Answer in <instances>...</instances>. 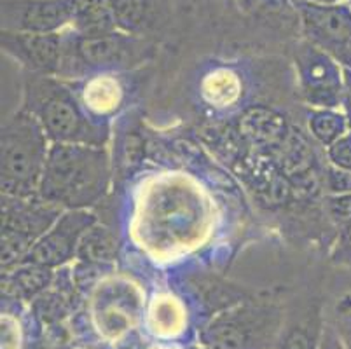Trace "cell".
I'll return each instance as SVG.
<instances>
[{
  "label": "cell",
  "instance_id": "cell-19",
  "mask_svg": "<svg viewBox=\"0 0 351 349\" xmlns=\"http://www.w3.org/2000/svg\"><path fill=\"white\" fill-rule=\"evenodd\" d=\"M276 349H315V342L304 328H292Z\"/></svg>",
  "mask_w": 351,
  "mask_h": 349
},
{
  "label": "cell",
  "instance_id": "cell-7",
  "mask_svg": "<svg viewBox=\"0 0 351 349\" xmlns=\"http://www.w3.org/2000/svg\"><path fill=\"white\" fill-rule=\"evenodd\" d=\"M299 82L306 101L315 108H336L344 100V79L336 60L311 43L295 54Z\"/></svg>",
  "mask_w": 351,
  "mask_h": 349
},
{
  "label": "cell",
  "instance_id": "cell-20",
  "mask_svg": "<svg viewBox=\"0 0 351 349\" xmlns=\"http://www.w3.org/2000/svg\"><path fill=\"white\" fill-rule=\"evenodd\" d=\"M328 189L336 192L337 196L341 194H351V171L341 169L337 166L328 171Z\"/></svg>",
  "mask_w": 351,
  "mask_h": 349
},
{
  "label": "cell",
  "instance_id": "cell-17",
  "mask_svg": "<svg viewBox=\"0 0 351 349\" xmlns=\"http://www.w3.org/2000/svg\"><path fill=\"white\" fill-rule=\"evenodd\" d=\"M328 159L337 168L351 171V133H346L343 139L328 147Z\"/></svg>",
  "mask_w": 351,
  "mask_h": 349
},
{
  "label": "cell",
  "instance_id": "cell-23",
  "mask_svg": "<svg viewBox=\"0 0 351 349\" xmlns=\"http://www.w3.org/2000/svg\"><path fill=\"white\" fill-rule=\"evenodd\" d=\"M344 104H346L348 114L351 117V70H348L346 77H344Z\"/></svg>",
  "mask_w": 351,
  "mask_h": 349
},
{
  "label": "cell",
  "instance_id": "cell-18",
  "mask_svg": "<svg viewBox=\"0 0 351 349\" xmlns=\"http://www.w3.org/2000/svg\"><path fill=\"white\" fill-rule=\"evenodd\" d=\"M332 219L339 222L341 226H351V194H341L332 197L328 204Z\"/></svg>",
  "mask_w": 351,
  "mask_h": 349
},
{
  "label": "cell",
  "instance_id": "cell-12",
  "mask_svg": "<svg viewBox=\"0 0 351 349\" xmlns=\"http://www.w3.org/2000/svg\"><path fill=\"white\" fill-rule=\"evenodd\" d=\"M72 27L81 37H98L117 32L108 0H73Z\"/></svg>",
  "mask_w": 351,
  "mask_h": 349
},
{
  "label": "cell",
  "instance_id": "cell-16",
  "mask_svg": "<svg viewBox=\"0 0 351 349\" xmlns=\"http://www.w3.org/2000/svg\"><path fill=\"white\" fill-rule=\"evenodd\" d=\"M308 123L313 136L325 147H330L348 133L346 115L334 108H313Z\"/></svg>",
  "mask_w": 351,
  "mask_h": 349
},
{
  "label": "cell",
  "instance_id": "cell-21",
  "mask_svg": "<svg viewBox=\"0 0 351 349\" xmlns=\"http://www.w3.org/2000/svg\"><path fill=\"white\" fill-rule=\"evenodd\" d=\"M337 252L341 258H351V226H344L339 234Z\"/></svg>",
  "mask_w": 351,
  "mask_h": 349
},
{
  "label": "cell",
  "instance_id": "cell-13",
  "mask_svg": "<svg viewBox=\"0 0 351 349\" xmlns=\"http://www.w3.org/2000/svg\"><path fill=\"white\" fill-rule=\"evenodd\" d=\"M119 243L107 226L95 222L82 234L75 257L86 265H107L117 258Z\"/></svg>",
  "mask_w": 351,
  "mask_h": 349
},
{
  "label": "cell",
  "instance_id": "cell-14",
  "mask_svg": "<svg viewBox=\"0 0 351 349\" xmlns=\"http://www.w3.org/2000/svg\"><path fill=\"white\" fill-rule=\"evenodd\" d=\"M51 269L32 262H21L11 269H5L2 281L5 292L20 297H34L49 285Z\"/></svg>",
  "mask_w": 351,
  "mask_h": 349
},
{
  "label": "cell",
  "instance_id": "cell-9",
  "mask_svg": "<svg viewBox=\"0 0 351 349\" xmlns=\"http://www.w3.org/2000/svg\"><path fill=\"white\" fill-rule=\"evenodd\" d=\"M302 25L311 44L351 65V12L344 8L302 4Z\"/></svg>",
  "mask_w": 351,
  "mask_h": 349
},
{
  "label": "cell",
  "instance_id": "cell-10",
  "mask_svg": "<svg viewBox=\"0 0 351 349\" xmlns=\"http://www.w3.org/2000/svg\"><path fill=\"white\" fill-rule=\"evenodd\" d=\"M73 0H11L5 2L2 16L5 30L56 34L73 21Z\"/></svg>",
  "mask_w": 351,
  "mask_h": 349
},
{
  "label": "cell",
  "instance_id": "cell-2",
  "mask_svg": "<svg viewBox=\"0 0 351 349\" xmlns=\"http://www.w3.org/2000/svg\"><path fill=\"white\" fill-rule=\"evenodd\" d=\"M25 108L37 117L53 143L104 147L108 124L93 117L73 91L49 75H32L25 91Z\"/></svg>",
  "mask_w": 351,
  "mask_h": 349
},
{
  "label": "cell",
  "instance_id": "cell-22",
  "mask_svg": "<svg viewBox=\"0 0 351 349\" xmlns=\"http://www.w3.org/2000/svg\"><path fill=\"white\" fill-rule=\"evenodd\" d=\"M318 349H343L339 335L334 332V328H330V326H328L327 330L324 332V337H322L320 348Z\"/></svg>",
  "mask_w": 351,
  "mask_h": 349
},
{
  "label": "cell",
  "instance_id": "cell-15",
  "mask_svg": "<svg viewBox=\"0 0 351 349\" xmlns=\"http://www.w3.org/2000/svg\"><path fill=\"white\" fill-rule=\"evenodd\" d=\"M117 30L128 35H140L152 23L154 0H108Z\"/></svg>",
  "mask_w": 351,
  "mask_h": 349
},
{
  "label": "cell",
  "instance_id": "cell-1",
  "mask_svg": "<svg viewBox=\"0 0 351 349\" xmlns=\"http://www.w3.org/2000/svg\"><path fill=\"white\" fill-rule=\"evenodd\" d=\"M108 184L110 159L104 147L53 143L37 196L63 210H88L107 194Z\"/></svg>",
  "mask_w": 351,
  "mask_h": 349
},
{
  "label": "cell",
  "instance_id": "cell-24",
  "mask_svg": "<svg viewBox=\"0 0 351 349\" xmlns=\"http://www.w3.org/2000/svg\"><path fill=\"white\" fill-rule=\"evenodd\" d=\"M337 0H313V4H320V5H332L336 4Z\"/></svg>",
  "mask_w": 351,
  "mask_h": 349
},
{
  "label": "cell",
  "instance_id": "cell-4",
  "mask_svg": "<svg viewBox=\"0 0 351 349\" xmlns=\"http://www.w3.org/2000/svg\"><path fill=\"white\" fill-rule=\"evenodd\" d=\"M63 208L43 200L2 197V269H11L25 261L34 245L46 234Z\"/></svg>",
  "mask_w": 351,
  "mask_h": 349
},
{
  "label": "cell",
  "instance_id": "cell-5",
  "mask_svg": "<svg viewBox=\"0 0 351 349\" xmlns=\"http://www.w3.org/2000/svg\"><path fill=\"white\" fill-rule=\"evenodd\" d=\"M280 325L273 306H239L217 316L203 332L208 349H264Z\"/></svg>",
  "mask_w": 351,
  "mask_h": 349
},
{
  "label": "cell",
  "instance_id": "cell-6",
  "mask_svg": "<svg viewBox=\"0 0 351 349\" xmlns=\"http://www.w3.org/2000/svg\"><path fill=\"white\" fill-rule=\"evenodd\" d=\"M138 51L135 35L112 32L98 37L63 38V56L58 75L77 77L93 69H112L132 62Z\"/></svg>",
  "mask_w": 351,
  "mask_h": 349
},
{
  "label": "cell",
  "instance_id": "cell-11",
  "mask_svg": "<svg viewBox=\"0 0 351 349\" xmlns=\"http://www.w3.org/2000/svg\"><path fill=\"white\" fill-rule=\"evenodd\" d=\"M2 47L27 69L40 75H58L63 56V37L56 34L2 32Z\"/></svg>",
  "mask_w": 351,
  "mask_h": 349
},
{
  "label": "cell",
  "instance_id": "cell-8",
  "mask_svg": "<svg viewBox=\"0 0 351 349\" xmlns=\"http://www.w3.org/2000/svg\"><path fill=\"white\" fill-rule=\"evenodd\" d=\"M97 222L88 210H65L51 226L46 234L35 243L23 262H32L44 267H58L77 255L82 234Z\"/></svg>",
  "mask_w": 351,
  "mask_h": 349
},
{
  "label": "cell",
  "instance_id": "cell-3",
  "mask_svg": "<svg viewBox=\"0 0 351 349\" xmlns=\"http://www.w3.org/2000/svg\"><path fill=\"white\" fill-rule=\"evenodd\" d=\"M49 136L34 114L23 108L2 128V192L12 197L39 194Z\"/></svg>",
  "mask_w": 351,
  "mask_h": 349
}]
</instances>
